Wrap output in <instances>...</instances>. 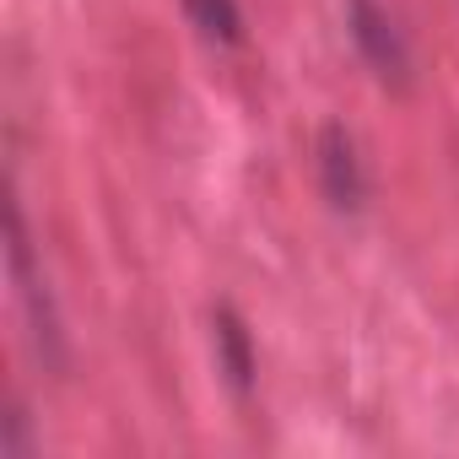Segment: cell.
<instances>
[{
    "label": "cell",
    "mask_w": 459,
    "mask_h": 459,
    "mask_svg": "<svg viewBox=\"0 0 459 459\" xmlns=\"http://www.w3.org/2000/svg\"><path fill=\"white\" fill-rule=\"evenodd\" d=\"M189 28L211 44V49H244L249 39V22H244V6L238 0H178Z\"/></svg>",
    "instance_id": "5b68a950"
},
{
    "label": "cell",
    "mask_w": 459,
    "mask_h": 459,
    "mask_svg": "<svg viewBox=\"0 0 459 459\" xmlns=\"http://www.w3.org/2000/svg\"><path fill=\"white\" fill-rule=\"evenodd\" d=\"M211 341H216V368L227 378V389H233L238 400L255 394V373H260V357H255V335L244 325V314L233 303H216L211 314Z\"/></svg>",
    "instance_id": "277c9868"
},
{
    "label": "cell",
    "mask_w": 459,
    "mask_h": 459,
    "mask_svg": "<svg viewBox=\"0 0 459 459\" xmlns=\"http://www.w3.org/2000/svg\"><path fill=\"white\" fill-rule=\"evenodd\" d=\"M314 173H319V195L330 200V211L357 216V211L368 205L373 178H368V162H362L357 135H351L341 119H330V125L319 130V141H314Z\"/></svg>",
    "instance_id": "3957f363"
},
{
    "label": "cell",
    "mask_w": 459,
    "mask_h": 459,
    "mask_svg": "<svg viewBox=\"0 0 459 459\" xmlns=\"http://www.w3.org/2000/svg\"><path fill=\"white\" fill-rule=\"evenodd\" d=\"M6 271H12V287H17V303H22L28 341H33L39 362H44L49 373H65V362H71V351H65V325H60L49 276L39 271V255H33V238H28V221H22V200H17L12 189H6Z\"/></svg>",
    "instance_id": "6da1fadb"
},
{
    "label": "cell",
    "mask_w": 459,
    "mask_h": 459,
    "mask_svg": "<svg viewBox=\"0 0 459 459\" xmlns=\"http://www.w3.org/2000/svg\"><path fill=\"white\" fill-rule=\"evenodd\" d=\"M346 33H351V44H357L362 65H368L384 87H394V92H405V87H411L416 60H411L405 28L394 22V12H389V6H378V0H346Z\"/></svg>",
    "instance_id": "7a4b0ae2"
},
{
    "label": "cell",
    "mask_w": 459,
    "mask_h": 459,
    "mask_svg": "<svg viewBox=\"0 0 459 459\" xmlns=\"http://www.w3.org/2000/svg\"><path fill=\"white\" fill-rule=\"evenodd\" d=\"M0 427H6V443H0V448H6L12 459H28L33 454V437H28V411L12 400L6 405V416H0Z\"/></svg>",
    "instance_id": "8992f818"
}]
</instances>
